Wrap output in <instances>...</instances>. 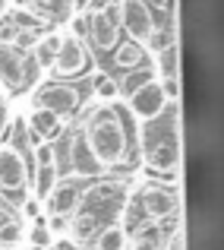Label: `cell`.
Segmentation results:
<instances>
[{
  "instance_id": "13",
  "label": "cell",
  "mask_w": 224,
  "mask_h": 250,
  "mask_svg": "<svg viewBox=\"0 0 224 250\" xmlns=\"http://www.w3.org/2000/svg\"><path fill=\"white\" fill-rule=\"evenodd\" d=\"M111 63L127 73V70H136V67H142V63H149V54H146V48H142V42L127 38V42H120L111 51Z\"/></svg>"
},
{
  "instance_id": "25",
  "label": "cell",
  "mask_w": 224,
  "mask_h": 250,
  "mask_svg": "<svg viewBox=\"0 0 224 250\" xmlns=\"http://www.w3.org/2000/svg\"><path fill=\"white\" fill-rule=\"evenodd\" d=\"M41 35H44V29H19L16 38H13V48H19V51H25V54H29Z\"/></svg>"
},
{
  "instance_id": "11",
  "label": "cell",
  "mask_w": 224,
  "mask_h": 250,
  "mask_svg": "<svg viewBox=\"0 0 224 250\" xmlns=\"http://www.w3.org/2000/svg\"><path fill=\"white\" fill-rule=\"evenodd\" d=\"M25 133H29V143L35 146V143H57L67 130H63V121L57 114H51V111L44 108H35L32 104L29 117H25Z\"/></svg>"
},
{
  "instance_id": "4",
  "label": "cell",
  "mask_w": 224,
  "mask_h": 250,
  "mask_svg": "<svg viewBox=\"0 0 224 250\" xmlns=\"http://www.w3.org/2000/svg\"><path fill=\"white\" fill-rule=\"evenodd\" d=\"M29 177H32V162L25 152L16 146L3 143L0 146V200L19 206L29 193Z\"/></svg>"
},
{
  "instance_id": "7",
  "label": "cell",
  "mask_w": 224,
  "mask_h": 250,
  "mask_svg": "<svg viewBox=\"0 0 224 250\" xmlns=\"http://www.w3.org/2000/svg\"><path fill=\"white\" fill-rule=\"evenodd\" d=\"M95 70V61H92V48L85 44V38H76V35H60V48H57V57L51 63V73L54 80H76V76Z\"/></svg>"
},
{
  "instance_id": "30",
  "label": "cell",
  "mask_w": 224,
  "mask_h": 250,
  "mask_svg": "<svg viewBox=\"0 0 224 250\" xmlns=\"http://www.w3.org/2000/svg\"><path fill=\"white\" fill-rule=\"evenodd\" d=\"M164 250H187V244H183V231H170L168 241H164Z\"/></svg>"
},
{
  "instance_id": "28",
  "label": "cell",
  "mask_w": 224,
  "mask_h": 250,
  "mask_svg": "<svg viewBox=\"0 0 224 250\" xmlns=\"http://www.w3.org/2000/svg\"><path fill=\"white\" fill-rule=\"evenodd\" d=\"M142 3L149 6L151 13H164V16H174V0H142Z\"/></svg>"
},
{
  "instance_id": "3",
  "label": "cell",
  "mask_w": 224,
  "mask_h": 250,
  "mask_svg": "<svg viewBox=\"0 0 224 250\" xmlns=\"http://www.w3.org/2000/svg\"><path fill=\"white\" fill-rule=\"evenodd\" d=\"M127 200H130V177L98 174V177H92V184H82L76 209L95 215L104 228V225H114V222L120 219Z\"/></svg>"
},
{
  "instance_id": "18",
  "label": "cell",
  "mask_w": 224,
  "mask_h": 250,
  "mask_svg": "<svg viewBox=\"0 0 224 250\" xmlns=\"http://www.w3.org/2000/svg\"><path fill=\"white\" fill-rule=\"evenodd\" d=\"M149 61H151V70H155V80H177V73H180V51H177V44L158 51Z\"/></svg>"
},
{
  "instance_id": "14",
  "label": "cell",
  "mask_w": 224,
  "mask_h": 250,
  "mask_svg": "<svg viewBox=\"0 0 224 250\" xmlns=\"http://www.w3.org/2000/svg\"><path fill=\"white\" fill-rule=\"evenodd\" d=\"M67 231H70L67 238H73L79 247H89L92 241H95V234L101 231V222H98L95 215H89V212H79V209H76V212L67 219Z\"/></svg>"
},
{
  "instance_id": "22",
  "label": "cell",
  "mask_w": 224,
  "mask_h": 250,
  "mask_svg": "<svg viewBox=\"0 0 224 250\" xmlns=\"http://www.w3.org/2000/svg\"><path fill=\"white\" fill-rule=\"evenodd\" d=\"M22 238H25V228H22V222H19L16 215L0 225V250H13Z\"/></svg>"
},
{
  "instance_id": "2",
  "label": "cell",
  "mask_w": 224,
  "mask_h": 250,
  "mask_svg": "<svg viewBox=\"0 0 224 250\" xmlns=\"http://www.w3.org/2000/svg\"><path fill=\"white\" fill-rule=\"evenodd\" d=\"M136 155L149 174H177L180 168V104L168 102V108L151 121H139Z\"/></svg>"
},
{
  "instance_id": "32",
  "label": "cell",
  "mask_w": 224,
  "mask_h": 250,
  "mask_svg": "<svg viewBox=\"0 0 224 250\" xmlns=\"http://www.w3.org/2000/svg\"><path fill=\"white\" fill-rule=\"evenodd\" d=\"M3 121H6V95L0 92V124H3Z\"/></svg>"
},
{
  "instance_id": "21",
  "label": "cell",
  "mask_w": 224,
  "mask_h": 250,
  "mask_svg": "<svg viewBox=\"0 0 224 250\" xmlns=\"http://www.w3.org/2000/svg\"><path fill=\"white\" fill-rule=\"evenodd\" d=\"M127 231L120 228V222H114V225H104L101 231L95 234V241H92V250H127Z\"/></svg>"
},
{
  "instance_id": "12",
  "label": "cell",
  "mask_w": 224,
  "mask_h": 250,
  "mask_svg": "<svg viewBox=\"0 0 224 250\" xmlns=\"http://www.w3.org/2000/svg\"><path fill=\"white\" fill-rule=\"evenodd\" d=\"M22 6L29 13H35L44 25L67 22L73 16V0H22Z\"/></svg>"
},
{
  "instance_id": "5",
  "label": "cell",
  "mask_w": 224,
  "mask_h": 250,
  "mask_svg": "<svg viewBox=\"0 0 224 250\" xmlns=\"http://www.w3.org/2000/svg\"><path fill=\"white\" fill-rule=\"evenodd\" d=\"M38 80H41V70L35 67L32 54L0 42V92L3 95H19V92L32 89Z\"/></svg>"
},
{
  "instance_id": "1",
  "label": "cell",
  "mask_w": 224,
  "mask_h": 250,
  "mask_svg": "<svg viewBox=\"0 0 224 250\" xmlns=\"http://www.w3.org/2000/svg\"><path fill=\"white\" fill-rule=\"evenodd\" d=\"M79 133H82L89 152L101 165L104 174L114 168H123L136 159V133L130 130L127 111L117 108L114 102L92 104L85 117L79 121Z\"/></svg>"
},
{
  "instance_id": "8",
  "label": "cell",
  "mask_w": 224,
  "mask_h": 250,
  "mask_svg": "<svg viewBox=\"0 0 224 250\" xmlns=\"http://www.w3.org/2000/svg\"><path fill=\"white\" fill-rule=\"evenodd\" d=\"M164 108H168V98H164L158 80L146 83L142 89H136L133 95L127 98V114L136 117V121H151V117H158Z\"/></svg>"
},
{
  "instance_id": "16",
  "label": "cell",
  "mask_w": 224,
  "mask_h": 250,
  "mask_svg": "<svg viewBox=\"0 0 224 250\" xmlns=\"http://www.w3.org/2000/svg\"><path fill=\"white\" fill-rule=\"evenodd\" d=\"M57 181H60V171H57V165H38L32 168V177H29V196H35L38 203L48 200V193L57 187Z\"/></svg>"
},
{
  "instance_id": "6",
  "label": "cell",
  "mask_w": 224,
  "mask_h": 250,
  "mask_svg": "<svg viewBox=\"0 0 224 250\" xmlns=\"http://www.w3.org/2000/svg\"><path fill=\"white\" fill-rule=\"evenodd\" d=\"M32 104L57 114L63 124H67L70 117H76L79 108H82V89H79L76 83H63V80L41 83L35 89V95H32Z\"/></svg>"
},
{
  "instance_id": "19",
  "label": "cell",
  "mask_w": 224,
  "mask_h": 250,
  "mask_svg": "<svg viewBox=\"0 0 224 250\" xmlns=\"http://www.w3.org/2000/svg\"><path fill=\"white\" fill-rule=\"evenodd\" d=\"M161 225H142L139 231L133 234V241H127V250H164L168 234L161 231Z\"/></svg>"
},
{
  "instance_id": "24",
  "label": "cell",
  "mask_w": 224,
  "mask_h": 250,
  "mask_svg": "<svg viewBox=\"0 0 224 250\" xmlns=\"http://www.w3.org/2000/svg\"><path fill=\"white\" fill-rule=\"evenodd\" d=\"M29 241L35 250H51V244H54V234H51V228L44 225V219H35L29 228Z\"/></svg>"
},
{
  "instance_id": "29",
  "label": "cell",
  "mask_w": 224,
  "mask_h": 250,
  "mask_svg": "<svg viewBox=\"0 0 224 250\" xmlns=\"http://www.w3.org/2000/svg\"><path fill=\"white\" fill-rule=\"evenodd\" d=\"M51 250H85V247H79L73 238H67V234H60V238H54V244H51Z\"/></svg>"
},
{
  "instance_id": "23",
  "label": "cell",
  "mask_w": 224,
  "mask_h": 250,
  "mask_svg": "<svg viewBox=\"0 0 224 250\" xmlns=\"http://www.w3.org/2000/svg\"><path fill=\"white\" fill-rule=\"evenodd\" d=\"M92 92H95L98 102H114V98H120L117 80H111V76H104V73H98L95 80H92Z\"/></svg>"
},
{
  "instance_id": "15",
  "label": "cell",
  "mask_w": 224,
  "mask_h": 250,
  "mask_svg": "<svg viewBox=\"0 0 224 250\" xmlns=\"http://www.w3.org/2000/svg\"><path fill=\"white\" fill-rule=\"evenodd\" d=\"M177 44V29H174V19H164V22H155L151 32L142 38V48H146L149 57H155L158 51L164 48H174Z\"/></svg>"
},
{
  "instance_id": "17",
  "label": "cell",
  "mask_w": 224,
  "mask_h": 250,
  "mask_svg": "<svg viewBox=\"0 0 224 250\" xmlns=\"http://www.w3.org/2000/svg\"><path fill=\"white\" fill-rule=\"evenodd\" d=\"M60 35H63V32H44V35L35 42V48L29 51L32 61H35V67L41 70V73H44V70H51V63H54L57 48H60Z\"/></svg>"
},
{
  "instance_id": "33",
  "label": "cell",
  "mask_w": 224,
  "mask_h": 250,
  "mask_svg": "<svg viewBox=\"0 0 224 250\" xmlns=\"http://www.w3.org/2000/svg\"><path fill=\"white\" fill-rule=\"evenodd\" d=\"M6 219H13V212H10V209H6V206H0V225H3Z\"/></svg>"
},
{
  "instance_id": "9",
  "label": "cell",
  "mask_w": 224,
  "mask_h": 250,
  "mask_svg": "<svg viewBox=\"0 0 224 250\" xmlns=\"http://www.w3.org/2000/svg\"><path fill=\"white\" fill-rule=\"evenodd\" d=\"M82 184L85 181H76V177H60L57 187L48 193V200L41 203V206H48V215L67 222L70 215L76 212V206H79V190H82Z\"/></svg>"
},
{
  "instance_id": "34",
  "label": "cell",
  "mask_w": 224,
  "mask_h": 250,
  "mask_svg": "<svg viewBox=\"0 0 224 250\" xmlns=\"http://www.w3.org/2000/svg\"><path fill=\"white\" fill-rule=\"evenodd\" d=\"M6 6H10V3H6V0H0V16H3V13H6Z\"/></svg>"
},
{
  "instance_id": "27",
  "label": "cell",
  "mask_w": 224,
  "mask_h": 250,
  "mask_svg": "<svg viewBox=\"0 0 224 250\" xmlns=\"http://www.w3.org/2000/svg\"><path fill=\"white\" fill-rule=\"evenodd\" d=\"M158 85L168 102H180V80H158Z\"/></svg>"
},
{
  "instance_id": "20",
  "label": "cell",
  "mask_w": 224,
  "mask_h": 250,
  "mask_svg": "<svg viewBox=\"0 0 224 250\" xmlns=\"http://www.w3.org/2000/svg\"><path fill=\"white\" fill-rule=\"evenodd\" d=\"M155 80V70H151V63H142V67H136V70H127V73L117 80V92H120L123 98H130L136 89H142L146 83Z\"/></svg>"
},
{
  "instance_id": "35",
  "label": "cell",
  "mask_w": 224,
  "mask_h": 250,
  "mask_svg": "<svg viewBox=\"0 0 224 250\" xmlns=\"http://www.w3.org/2000/svg\"><path fill=\"white\" fill-rule=\"evenodd\" d=\"M6 3H13V0H6Z\"/></svg>"
},
{
  "instance_id": "10",
  "label": "cell",
  "mask_w": 224,
  "mask_h": 250,
  "mask_svg": "<svg viewBox=\"0 0 224 250\" xmlns=\"http://www.w3.org/2000/svg\"><path fill=\"white\" fill-rule=\"evenodd\" d=\"M155 22V13L142 0H120V32H127L133 42H142Z\"/></svg>"
},
{
  "instance_id": "31",
  "label": "cell",
  "mask_w": 224,
  "mask_h": 250,
  "mask_svg": "<svg viewBox=\"0 0 224 250\" xmlns=\"http://www.w3.org/2000/svg\"><path fill=\"white\" fill-rule=\"evenodd\" d=\"M95 0H73V13H89Z\"/></svg>"
},
{
  "instance_id": "26",
  "label": "cell",
  "mask_w": 224,
  "mask_h": 250,
  "mask_svg": "<svg viewBox=\"0 0 224 250\" xmlns=\"http://www.w3.org/2000/svg\"><path fill=\"white\" fill-rule=\"evenodd\" d=\"M19 212H22V219L35 222V219H41V203H38L35 196H25V200L19 203Z\"/></svg>"
}]
</instances>
